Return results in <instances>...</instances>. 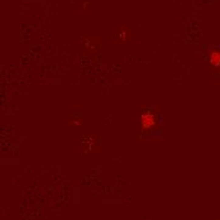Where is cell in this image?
Masks as SVG:
<instances>
[{
    "label": "cell",
    "instance_id": "cell-1",
    "mask_svg": "<svg viewBox=\"0 0 220 220\" xmlns=\"http://www.w3.org/2000/svg\"><path fill=\"white\" fill-rule=\"evenodd\" d=\"M140 122H142V125H143V128H151L152 125H154V115L151 114V113H144L142 115V118H140Z\"/></svg>",
    "mask_w": 220,
    "mask_h": 220
}]
</instances>
